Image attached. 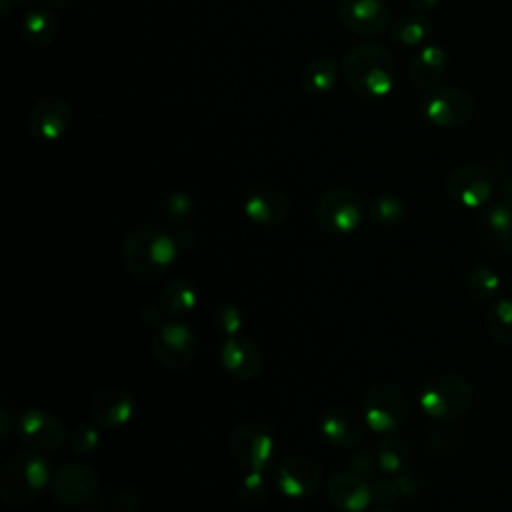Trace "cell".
<instances>
[{"label":"cell","instance_id":"obj_1","mask_svg":"<svg viewBox=\"0 0 512 512\" xmlns=\"http://www.w3.org/2000/svg\"><path fill=\"white\" fill-rule=\"evenodd\" d=\"M342 76L360 98L382 100L396 88L398 62L380 44H358L344 56Z\"/></svg>","mask_w":512,"mask_h":512},{"label":"cell","instance_id":"obj_2","mask_svg":"<svg viewBox=\"0 0 512 512\" xmlns=\"http://www.w3.org/2000/svg\"><path fill=\"white\" fill-rule=\"evenodd\" d=\"M178 244L164 228L156 224H140L132 228L122 242V262L126 270L146 284L162 280L176 258Z\"/></svg>","mask_w":512,"mask_h":512},{"label":"cell","instance_id":"obj_3","mask_svg":"<svg viewBox=\"0 0 512 512\" xmlns=\"http://www.w3.org/2000/svg\"><path fill=\"white\" fill-rule=\"evenodd\" d=\"M48 478V460L32 448L20 450L12 454L0 470V498L10 508H22L44 490Z\"/></svg>","mask_w":512,"mask_h":512},{"label":"cell","instance_id":"obj_4","mask_svg":"<svg viewBox=\"0 0 512 512\" xmlns=\"http://www.w3.org/2000/svg\"><path fill=\"white\" fill-rule=\"evenodd\" d=\"M418 402L434 420H456L466 414L472 404V386L460 374H432L424 380Z\"/></svg>","mask_w":512,"mask_h":512},{"label":"cell","instance_id":"obj_5","mask_svg":"<svg viewBox=\"0 0 512 512\" xmlns=\"http://www.w3.org/2000/svg\"><path fill=\"white\" fill-rule=\"evenodd\" d=\"M314 218L326 234H350L364 218V202L352 188L334 186L316 200Z\"/></svg>","mask_w":512,"mask_h":512},{"label":"cell","instance_id":"obj_6","mask_svg":"<svg viewBox=\"0 0 512 512\" xmlns=\"http://www.w3.org/2000/svg\"><path fill=\"white\" fill-rule=\"evenodd\" d=\"M364 420L374 432H390L408 416V396L404 388L390 380L374 382L364 398Z\"/></svg>","mask_w":512,"mask_h":512},{"label":"cell","instance_id":"obj_7","mask_svg":"<svg viewBox=\"0 0 512 512\" xmlns=\"http://www.w3.org/2000/svg\"><path fill=\"white\" fill-rule=\"evenodd\" d=\"M422 116L438 128H460L474 116V98L456 86H434L418 100Z\"/></svg>","mask_w":512,"mask_h":512},{"label":"cell","instance_id":"obj_8","mask_svg":"<svg viewBox=\"0 0 512 512\" xmlns=\"http://www.w3.org/2000/svg\"><path fill=\"white\" fill-rule=\"evenodd\" d=\"M496 190V174L492 166L468 162L454 168L446 180L448 196L464 206V208H478L488 202V198Z\"/></svg>","mask_w":512,"mask_h":512},{"label":"cell","instance_id":"obj_9","mask_svg":"<svg viewBox=\"0 0 512 512\" xmlns=\"http://www.w3.org/2000/svg\"><path fill=\"white\" fill-rule=\"evenodd\" d=\"M198 350L196 334L182 322L170 320L156 328L152 336V354L168 370L188 366Z\"/></svg>","mask_w":512,"mask_h":512},{"label":"cell","instance_id":"obj_10","mask_svg":"<svg viewBox=\"0 0 512 512\" xmlns=\"http://www.w3.org/2000/svg\"><path fill=\"white\" fill-rule=\"evenodd\" d=\"M16 434L22 444L36 452H54L66 442L64 422L42 408H28L18 416Z\"/></svg>","mask_w":512,"mask_h":512},{"label":"cell","instance_id":"obj_11","mask_svg":"<svg viewBox=\"0 0 512 512\" xmlns=\"http://www.w3.org/2000/svg\"><path fill=\"white\" fill-rule=\"evenodd\" d=\"M232 456L254 472H264L274 454V436L262 422H242L230 438Z\"/></svg>","mask_w":512,"mask_h":512},{"label":"cell","instance_id":"obj_12","mask_svg":"<svg viewBox=\"0 0 512 512\" xmlns=\"http://www.w3.org/2000/svg\"><path fill=\"white\" fill-rule=\"evenodd\" d=\"M336 14L350 32L360 36L382 34L392 22L386 0H338Z\"/></svg>","mask_w":512,"mask_h":512},{"label":"cell","instance_id":"obj_13","mask_svg":"<svg viewBox=\"0 0 512 512\" xmlns=\"http://www.w3.org/2000/svg\"><path fill=\"white\" fill-rule=\"evenodd\" d=\"M26 124L36 138L58 142L72 126V108L60 96H44L28 112Z\"/></svg>","mask_w":512,"mask_h":512},{"label":"cell","instance_id":"obj_14","mask_svg":"<svg viewBox=\"0 0 512 512\" xmlns=\"http://www.w3.org/2000/svg\"><path fill=\"white\" fill-rule=\"evenodd\" d=\"M476 236L494 254L512 252V202L488 204L476 218Z\"/></svg>","mask_w":512,"mask_h":512},{"label":"cell","instance_id":"obj_15","mask_svg":"<svg viewBox=\"0 0 512 512\" xmlns=\"http://www.w3.org/2000/svg\"><path fill=\"white\" fill-rule=\"evenodd\" d=\"M50 488L58 502L66 506H78L86 504L96 494L98 476L90 466L82 462H70L54 474Z\"/></svg>","mask_w":512,"mask_h":512},{"label":"cell","instance_id":"obj_16","mask_svg":"<svg viewBox=\"0 0 512 512\" xmlns=\"http://www.w3.org/2000/svg\"><path fill=\"white\" fill-rule=\"evenodd\" d=\"M242 212L250 222L258 226L274 228L286 220L288 200L278 188L268 184H258L244 194Z\"/></svg>","mask_w":512,"mask_h":512},{"label":"cell","instance_id":"obj_17","mask_svg":"<svg viewBox=\"0 0 512 512\" xmlns=\"http://www.w3.org/2000/svg\"><path fill=\"white\" fill-rule=\"evenodd\" d=\"M320 480L322 470L308 456H290L276 468V486L290 498L310 496L320 486Z\"/></svg>","mask_w":512,"mask_h":512},{"label":"cell","instance_id":"obj_18","mask_svg":"<svg viewBox=\"0 0 512 512\" xmlns=\"http://www.w3.org/2000/svg\"><path fill=\"white\" fill-rule=\"evenodd\" d=\"M134 410L132 394L126 388H102L90 400V418L100 428L124 426Z\"/></svg>","mask_w":512,"mask_h":512},{"label":"cell","instance_id":"obj_19","mask_svg":"<svg viewBox=\"0 0 512 512\" xmlns=\"http://www.w3.org/2000/svg\"><path fill=\"white\" fill-rule=\"evenodd\" d=\"M364 424L366 420L356 410L340 404L328 408L322 414L320 432L330 444L338 448H350L362 440Z\"/></svg>","mask_w":512,"mask_h":512},{"label":"cell","instance_id":"obj_20","mask_svg":"<svg viewBox=\"0 0 512 512\" xmlns=\"http://www.w3.org/2000/svg\"><path fill=\"white\" fill-rule=\"evenodd\" d=\"M220 360L224 370L238 380L254 378L262 366V354L256 342L240 334L228 336V340L222 344Z\"/></svg>","mask_w":512,"mask_h":512},{"label":"cell","instance_id":"obj_21","mask_svg":"<svg viewBox=\"0 0 512 512\" xmlns=\"http://www.w3.org/2000/svg\"><path fill=\"white\" fill-rule=\"evenodd\" d=\"M326 498L342 512H362L372 500V486L352 472H338L326 484Z\"/></svg>","mask_w":512,"mask_h":512},{"label":"cell","instance_id":"obj_22","mask_svg":"<svg viewBox=\"0 0 512 512\" xmlns=\"http://www.w3.org/2000/svg\"><path fill=\"white\" fill-rule=\"evenodd\" d=\"M446 70H448V52L438 44L420 46L410 58V66H408L410 82L420 90L434 88L442 80Z\"/></svg>","mask_w":512,"mask_h":512},{"label":"cell","instance_id":"obj_23","mask_svg":"<svg viewBox=\"0 0 512 512\" xmlns=\"http://www.w3.org/2000/svg\"><path fill=\"white\" fill-rule=\"evenodd\" d=\"M338 74H340V66L336 60L320 56V58H312L304 70H302V86L316 96H324L328 92H332V88L338 82Z\"/></svg>","mask_w":512,"mask_h":512},{"label":"cell","instance_id":"obj_24","mask_svg":"<svg viewBox=\"0 0 512 512\" xmlns=\"http://www.w3.org/2000/svg\"><path fill=\"white\" fill-rule=\"evenodd\" d=\"M194 306H196V290L184 276H176L162 286L160 308L164 314L184 316L192 312Z\"/></svg>","mask_w":512,"mask_h":512},{"label":"cell","instance_id":"obj_25","mask_svg":"<svg viewBox=\"0 0 512 512\" xmlns=\"http://www.w3.org/2000/svg\"><path fill=\"white\" fill-rule=\"evenodd\" d=\"M58 22L44 6H34L22 16V36L34 46H48L56 38Z\"/></svg>","mask_w":512,"mask_h":512},{"label":"cell","instance_id":"obj_26","mask_svg":"<svg viewBox=\"0 0 512 512\" xmlns=\"http://www.w3.org/2000/svg\"><path fill=\"white\" fill-rule=\"evenodd\" d=\"M432 36V22L420 14H406L392 24V40L406 48H420Z\"/></svg>","mask_w":512,"mask_h":512},{"label":"cell","instance_id":"obj_27","mask_svg":"<svg viewBox=\"0 0 512 512\" xmlns=\"http://www.w3.org/2000/svg\"><path fill=\"white\" fill-rule=\"evenodd\" d=\"M378 468L390 476H398L408 470L412 462L410 446L400 438H386L376 446Z\"/></svg>","mask_w":512,"mask_h":512},{"label":"cell","instance_id":"obj_28","mask_svg":"<svg viewBox=\"0 0 512 512\" xmlns=\"http://www.w3.org/2000/svg\"><path fill=\"white\" fill-rule=\"evenodd\" d=\"M486 330L498 344H512V298L502 296L492 300L486 312Z\"/></svg>","mask_w":512,"mask_h":512},{"label":"cell","instance_id":"obj_29","mask_svg":"<svg viewBox=\"0 0 512 512\" xmlns=\"http://www.w3.org/2000/svg\"><path fill=\"white\" fill-rule=\"evenodd\" d=\"M370 220L380 228H396L406 218V204L396 194H380L368 206Z\"/></svg>","mask_w":512,"mask_h":512},{"label":"cell","instance_id":"obj_30","mask_svg":"<svg viewBox=\"0 0 512 512\" xmlns=\"http://www.w3.org/2000/svg\"><path fill=\"white\" fill-rule=\"evenodd\" d=\"M466 288L472 298L480 302H488V300H494V296L498 294L500 278L494 270L486 266H476L466 276Z\"/></svg>","mask_w":512,"mask_h":512},{"label":"cell","instance_id":"obj_31","mask_svg":"<svg viewBox=\"0 0 512 512\" xmlns=\"http://www.w3.org/2000/svg\"><path fill=\"white\" fill-rule=\"evenodd\" d=\"M162 212L166 220L182 224L194 214V198L184 190H172L162 200Z\"/></svg>","mask_w":512,"mask_h":512},{"label":"cell","instance_id":"obj_32","mask_svg":"<svg viewBox=\"0 0 512 512\" xmlns=\"http://www.w3.org/2000/svg\"><path fill=\"white\" fill-rule=\"evenodd\" d=\"M266 494H268V482L264 478V472L246 470V474L238 484V496L246 504H260L266 498Z\"/></svg>","mask_w":512,"mask_h":512},{"label":"cell","instance_id":"obj_33","mask_svg":"<svg viewBox=\"0 0 512 512\" xmlns=\"http://www.w3.org/2000/svg\"><path fill=\"white\" fill-rule=\"evenodd\" d=\"M214 326L226 336H236L242 326V310L232 302L220 304L214 310Z\"/></svg>","mask_w":512,"mask_h":512},{"label":"cell","instance_id":"obj_34","mask_svg":"<svg viewBox=\"0 0 512 512\" xmlns=\"http://www.w3.org/2000/svg\"><path fill=\"white\" fill-rule=\"evenodd\" d=\"M98 430L92 424H80L72 430L70 446L76 454H90L98 446Z\"/></svg>","mask_w":512,"mask_h":512},{"label":"cell","instance_id":"obj_35","mask_svg":"<svg viewBox=\"0 0 512 512\" xmlns=\"http://www.w3.org/2000/svg\"><path fill=\"white\" fill-rule=\"evenodd\" d=\"M492 170L496 174V190L498 194L506 200V202H512V164L504 158L500 160H494L492 164Z\"/></svg>","mask_w":512,"mask_h":512},{"label":"cell","instance_id":"obj_36","mask_svg":"<svg viewBox=\"0 0 512 512\" xmlns=\"http://www.w3.org/2000/svg\"><path fill=\"white\" fill-rule=\"evenodd\" d=\"M376 466H378L376 456H372V454L366 452V450L354 452V454L348 458V472H352V474H356V476H360V478L372 476Z\"/></svg>","mask_w":512,"mask_h":512},{"label":"cell","instance_id":"obj_37","mask_svg":"<svg viewBox=\"0 0 512 512\" xmlns=\"http://www.w3.org/2000/svg\"><path fill=\"white\" fill-rule=\"evenodd\" d=\"M402 496L398 480H380L372 486V500L378 504H392Z\"/></svg>","mask_w":512,"mask_h":512},{"label":"cell","instance_id":"obj_38","mask_svg":"<svg viewBox=\"0 0 512 512\" xmlns=\"http://www.w3.org/2000/svg\"><path fill=\"white\" fill-rule=\"evenodd\" d=\"M174 240H176L178 248H194V246H196V242H198V238H196L194 230H188V228H184V230L176 232Z\"/></svg>","mask_w":512,"mask_h":512},{"label":"cell","instance_id":"obj_39","mask_svg":"<svg viewBox=\"0 0 512 512\" xmlns=\"http://www.w3.org/2000/svg\"><path fill=\"white\" fill-rule=\"evenodd\" d=\"M442 0H408V6L414 10V12H420V14H428L432 10H436L440 6Z\"/></svg>","mask_w":512,"mask_h":512},{"label":"cell","instance_id":"obj_40","mask_svg":"<svg viewBox=\"0 0 512 512\" xmlns=\"http://www.w3.org/2000/svg\"><path fill=\"white\" fill-rule=\"evenodd\" d=\"M162 308L160 306H154V304H148V306H144L142 308V318H144V322H148V324H158V320H160V312Z\"/></svg>","mask_w":512,"mask_h":512},{"label":"cell","instance_id":"obj_41","mask_svg":"<svg viewBox=\"0 0 512 512\" xmlns=\"http://www.w3.org/2000/svg\"><path fill=\"white\" fill-rule=\"evenodd\" d=\"M44 2L46 6H52V8H68V6H74L78 0H40Z\"/></svg>","mask_w":512,"mask_h":512},{"label":"cell","instance_id":"obj_42","mask_svg":"<svg viewBox=\"0 0 512 512\" xmlns=\"http://www.w3.org/2000/svg\"><path fill=\"white\" fill-rule=\"evenodd\" d=\"M10 2H12V0H0V12H2V18H6V16H8Z\"/></svg>","mask_w":512,"mask_h":512},{"label":"cell","instance_id":"obj_43","mask_svg":"<svg viewBox=\"0 0 512 512\" xmlns=\"http://www.w3.org/2000/svg\"><path fill=\"white\" fill-rule=\"evenodd\" d=\"M372 512H394V510H390V508H376V510H372Z\"/></svg>","mask_w":512,"mask_h":512}]
</instances>
